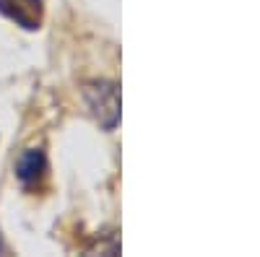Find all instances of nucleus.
I'll return each mask as SVG.
<instances>
[{
  "label": "nucleus",
  "instance_id": "obj_1",
  "mask_svg": "<svg viewBox=\"0 0 260 257\" xmlns=\"http://www.w3.org/2000/svg\"><path fill=\"white\" fill-rule=\"evenodd\" d=\"M86 101H89V106H91V115L107 127V130H112V127L117 125L120 96H117V86L115 83L99 81V83L86 86Z\"/></svg>",
  "mask_w": 260,
  "mask_h": 257
},
{
  "label": "nucleus",
  "instance_id": "obj_2",
  "mask_svg": "<svg viewBox=\"0 0 260 257\" xmlns=\"http://www.w3.org/2000/svg\"><path fill=\"white\" fill-rule=\"evenodd\" d=\"M0 13H6L18 26L34 31L42 26L45 6H42V0H0Z\"/></svg>",
  "mask_w": 260,
  "mask_h": 257
},
{
  "label": "nucleus",
  "instance_id": "obj_3",
  "mask_svg": "<svg viewBox=\"0 0 260 257\" xmlns=\"http://www.w3.org/2000/svg\"><path fill=\"white\" fill-rule=\"evenodd\" d=\"M45 169H47V159H45V154L37 151V148H29V151L18 159V164H16V174H18V179L24 182V185H34V182L42 179Z\"/></svg>",
  "mask_w": 260,
  "mask_h": 257
},
{
  "label": "nucleus",
  "instance_id": "obj_4",
  "mask_svg": "<svg viewBox=\"0 0 260 257\" xmlns=\"http://www.w3.org/2000/svg\"><path fill=\"white\" fill-rule=\"evenodd\" d=\"M0 249H3V247H0Z\"/></svg>",
  "mask_w": 260,
  "mask_h": 257
}]
</instances>
